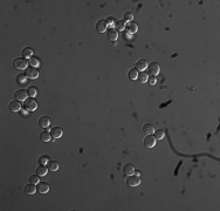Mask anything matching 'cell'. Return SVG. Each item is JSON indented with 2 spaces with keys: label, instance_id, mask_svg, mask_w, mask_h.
<instances>
[{
  "label": "cell",
  "instance_id": "6da1fadb",
  "mask_svg": "<svg viewBox=\"0 0 220 211\" xmlns=\"http://www.w3.org/2000/svg\"><path fill=\"white\" fill-rule=\"evenodd\" d=\"M22 106L25 107V109H26V110H28V112H34V110L38 108V103H36V101H35V98H34V97L27 98Z\"/></svg>",
  "mask_w": 220,
  "mask_h": 211
},
{
  "label": "cell",
  "instance_id": "7a4b0ae2",
  "mask_svg": "<svg viewBox=\"0 0 220 211\" xmlns=\"http://www.w3.org/2000/svg\"><path fill=\"white\" fill-rule=\"evenodd\" d=\"M13 66L17 69H26L27 68V60L24 58H17L13 61Z\"/></svg>",
  "mask_w": 220,
  "mask_h": 211
},
{
  "label": "cell",
  "instance_id": "3957f363",
  "mask_svg": "<svg viewBox=\"0 0 220 211\" xmlns=\"http://www.w3.org/2000/svg\"><path fill=\"white\" fill-rule=\"evenodd\" d=\"M28 79L31 80H35L38 76H39V72L35 67H27L26 68V74H25Z\"/></svg>",
  "mask_w": 220,
  "mask_h": 211
},
{
  "label": "cell",
  "instance_id": "277c9868",
  "mask_svg": "<svg viewBox=\"0 0 220 211\" xmlns=\"http://www.w3.org/2000/svg\"><path fill=\"white\" fill-rule=\"evenodd\" d=\"M28 91H26L25 89H18L15 93H14V97L15 100L18 101H26L27 97H28Z\"/></svg>",
  "mask_w": 220,
  "mask_h": 211
},
{
  "label": "cell",
  "instance_id": "5b68a950",
  "mask_svg": "<svg viewBox=\"0 0 220 211\" xmlns=\"http://www.w3.org/2000/svg\"><path fill=\"white\" fill-rule=\"evenodd\" d=\"M148 69H149V73L152 75V76H156L159 74L161 72V67L157 62H151L149 66H148Z\"/></svg>",
  "mask_w": 220,
  "mask_h": 211
},
{
  "label": "cell",
  "instance_id": "8992f818",
  "mask_svg": "<svg viewBox=\"0 0 220 211\" xmlns=\"http://www.w3.org/2000/svg\"><path fill=\"white\" fill-rule=\"evenodd\" d=\"M156 139H155V136H152V135H148L145 139H144V146L146 147V148H154L155 146H156Z\"/></svg>",
  "mask_w": 220,
  "mask_h": 211
},
{
  "label": "cell",
  "instance_id": "52a82bcc",
  "mask_svg": "<svg viewBox=\"0 0 220 211\" xmlns=\"http://www.w3.org/2000/svg\"><path fill=\"white\" fill-rule=\"evenodd\" d=\"M107 38H108L109 40H111V41L117 40V38H118V32H117V30H116V28H112V27H110L109 30H107Z\"/></svg>",
  "mask_w": 220,
  "mask_h": 211
},
{
  "label": "cell",
  "instance_id": "ba28073f",
  "mask_svg": "<svg viewBox=\"0 0 220 211\" xmlns=\"http://www.w3.org/2000/svg\"><path fill=\"white\" fill-rule=\"evenodd\" d=\"M126 183H128V185L129 186H137V185H139V183H140V179H139V177L138 176H129L128 178H126Z\"/></svg>",
  "mask_w": 220,
  "mask_h": 211
},
{
  "label": "cell",
  "instance_id": "9c48e42d",
  "mask_svg": "<svg viewBox=\"0 0 220 211\" xmlns=\"http://www.w3.org/2000/svg\"><path fill=\"white\" fill-rule=\"evenodd\" d=\"M50 135H52L53 140L60 139V137L63 135V130H62V128H60V127H54V128H52V130H50Z\"/></svg>",
  "mask_w": 220,
  "mask_h": 211
},
{
  "label": "cell",
  "instance_id": "30bf717a",
  "mask_svg": "<svg viewBox=\"0 0 220 211\" xmlns=\"http://www.w3.org/2000/svg\"><path fill=\"white\" fill-rule=\"evenodd\" d=\"M21 106H22V104L20 103V101L14 100V101L10 102V110L13 112V113H17V112H19V110L21 109Z\"/></svg>",
  "mask_w": 220,
  "mask_h": 211
},
{
  "label": "cell",
  "instance_id": "8fae6325",
  "mask_svg": "<svg viewBox=\"0 0 220 211\" xmlns=\"http://www.w3.org/2000/svg\"><path fill=\"white\" fill-rule=\"evenodd\" d=\"M148 61L144 60V59H140L136 62V69L137 70H140V72H144L146 68H148Z\"/></svg>",
  "mask_w": 220,
  "mask_h": 211
},
{
  "label": "cell",
  "instance_id": "7c38bea8",
  "mask_svg": "<svg viewBox=\"0 0 220 211\" xmlns=\"http://www.w3.org/2000/svg\"><path fill=\"white\" fill-rule=\"evenodd\" d=\"M107 23H105V20H98L97 23H96V31L98 32V33H103V32H105L107 31Z\"/></svg>",
  "mask_w": 220,
  "mask_h": 211
},
{
  "label": "cell",
  "instance_id": "4fadbf2b",
  "mask_svg": "<svg viewBox=\"0 0 220 211\" xmlns=\"http://www.w3.org/2000/svg\"><path fill=\"white\" fill-rule=\"evenodd\" d=\"M123 171H124V175L126 176H131L135 174V167L132 164H125L123 167Z\"/></svg>",
  "mask_w": 220,
  "mask_h": 211
},
{
  "label": "cell",
  "instance_id": "5bb4252c",
  "mask_svg": "<svg viewBox=\"0 0 220 211\" xmlns=\"http://www.w3.org/2000/svg\"><path fill=\"white\" fill-rule=\"evenodd\" d=\"M39 124H40V127H42V128H48L49 124H50L49 117H47V116H41V117L39 119Z\"/></svg>",
  "mask_w": 220,
  "mask_h": 211
},
{
  "label": "cell",
  "instance_id": "9a60e30c",
  "mask_svg": "<svg viewBox=\"0 0 220 211\" xmlns=\"http://www.w3.org/2000/svg\"><path fill=\"white\" fill-rule=\"evenodd\" d=\"M35 191H38V189L35 188V184H33V183L26 184V186H25V192H26V193H28V195H34Z\"/></svg>",
  "mask_w": 220,
  "mask_h": 211
},
{
  "label": "cell",
  "instance_id": "2e32d148",
  "mask_svg": "<svg viewBox=\"0 0 220 211\" xmlns=\"http://www.w3.org/2000/svg\"><path fill=\"white\" fill-rule=\"evenodd\" d=\"M38 191L40 192V193H46V192H48L49 191V185L47 184V183H39L38 184Z\"/></svg>",
  "mask_w": 220,
  "mask_h": 211
},
{
  "label": "cell",
  "instance_id": "e0dca14e",
  "mask_svg": "<svg viewBox=\"0 0 220 211\" xmlns=\"http://www.w3.org/2000/svg\"><path fill=\"white\" fill-rule=\"evenodd\" d=\"M39 176H45V175H47V172H48V168L46 167V165H43V164H40L38 168H36V171H35Z\"/></svg>",
  "mask_w": 220,
  "mask_h": 211
},
{
  "label": "cell",
  "instance_id": "ac0fdd59",
  "mask_svg": "<svg viewBox=\"0 0 220 211\" xmlns=\"http://www.w3.org/2000/svg\"><path fill=\"white\" fill-rule=\"evenodd\" d=\"M143 132H144L145 134H148V135H151V134L155 133V127H154L152 124L146 123V124H144V127H143Z\"/></svg>",
  "mask_w": 220,
  "mask_h": 211
},
{
  "label": "cell",
  "instance_id": "d6986e66",
  "mask_svg": "<svg viewBox=\"0 0 220 211\" xmlns=\"http://www.w3.org/2000/svg\"><path fill=\"white\" fill-rule=\"evenodd\" d=\"M40 140L42 141V142H49L50 140H52V135H50V133H48V132H42V133H40Z\"/></svg>",
  "mask_w": 220,
  "mask_h": 211
},
{
  "label": "cell",
  "instance_id": "ffe728a7",
  "mask_svg": "<svg viewBox=\"0 0 220 211\" xmlns=\"http://www.w3.org/2000/svg\"><path fill=\"white\" fill-rule=\"evenodd\" d=\"M47 168H48V170L49 171H56L57 169H59V163L57 162H55V161H49L48 163H47Z\"/></svg>",
  "mask_w": 220,
  "mask_h": 211
},
{
  "label": "cell",
  "instance_id": "44dd1931",
  "mask_svg": "<svg viewBox=\"0 0 220 211\" xmlns=\"http://www.w3.org/2000/svg\"><path fill=\"white\" fill-rule=\"evenodd\" d=\"M138 81L140 82V83H145V82H148V79H149V76H148V74H146L145 72H140V73H138Z\"/></svg>",
  "mask_w": 220,
  "mask_h": 211
},
{
  "label": "cell",
  "instance_id": "7402d4cb",
  "mask_svg": "<svg viewBox=\"0 0 220 211\" xmlns=\"http://www.w3.org/2000/svg\"><path fill=\"white\" fill-rule=\"evenodd\" d=\"M126 30L130 32V33H135V32H137L138 31V26L135 24V23H128V25H126Z\"/></svg>",
  "mask_w": 220,
  "mask_h": 211
},
{
  "label": "cell",
  "instance_id": "603a6c76",
  "mask_svg": "<svg viewBox=\"0 0 220 211\" xmlns=\"http://www.w3.org/2000/svg\"><path fill=\"white\" fill-rule=\"evenodd\" d=\"M128 76L131 79V80H136L137 77H138V70L136 69V68H132V69H130L129 70V74H128Z\"/></svg>",
  "mask_w": 220,
  "mask_h": 211
},
{
  "label": "cell",
  "instance_id": "cb8c5ba5",
  "mask_svg": "<svg viewBox=\"0 0 220 211\" xmlns=\"http://www.w3.org/2000/svg\"><path fill=\"white\" fill-rule=\"evenodd\" d=\"M32 54H33V51H32V48H29V47H26V48H24V49H22V55H24V58L28 59V58H31V56H32Z\"/></svg>",
  "mask_w": 220,
  "mask_h": 211
},
{
  "label": "cell",
  "instance_id": "d4e9b609",
  "mask_svg": "<svg viewBox=\"0 0 220 211\" xmlns=\"http://www.w3.org/2000/svg\"><path fill=\"white\" fill-rule=\"evenodd\" d=\"M115 27L117 31H123L125 28V21H122V20H118L115 23Z\"/></svg>",
  "mask_w": 220,
  "mask_h": 211
},
{
  "label": "cell",
  "instance_id": "484cf974",
  "mask_svg": "<svg viewBox=\"0 0 220 211\" xmlns=\"http://www.w3.org/2000/svg\"><path fill=\"white\" fill-rule=\"evenodd\" d=\"M164 136H165V133H164L163 129H158L155 133V139L156 140H162V139H164Z\"/></svg>",
  "mask_w": 220,
  "mask_h": 211
},
{
  "label": "cell",
  "instance_id": "4316f807",
  "mask_svg": "<svg viewBox=\"0 0 220 211\" xmlns=\"http://www.w3.org/2000/svg\"><path fill=\"white\" fill-rule=\"evenodd\" d=\"M29 182L33 183V184H39L40 183V176L36 174V175H32L29 177Z\"/></svg>",
  "mask_w": 220,
  "mask_h": 211
},
{
  "label": "cell",
  "instance_id": "83f0119b",
  "mask_svg": "<svg viewBox=\"0 0 220 211\" xmlns=\"http://www.w3.org/2000/svg\"><path fill=\"white\" fill-rule=\"evenodd\" d=\"M28 94H29V96H32V97H35L36 95H38V90H36V88L34 87V86H31L29 88H28Z\"/></svg>",
  "mask_w": 220,
  "mask_h": 211
},
{
  "label": "cell",
  "instance_id": "f1b7e54d",
  "mask_svg": "<svg viewBox=\"0 0 220 211\" xmlns=\"http://www.w3.org/2000/svg\"><path fill=\"white\" fill-rule=\"evenodd\" d=\"M133 19V15L130 13V12H125L124 13V21H128V23H131Z\"/></svg>",
  "mask_w": 220,
  "mask_h": 211
},
{
  "label": "cell",
  "instance_id": "f546056e",
  "mask_svg": "<svg viewBox=\"0 0 220 211\" xmlns=\"http://www.w3.org/2000/svg\"><path fill=\"white\" fill-rule=\"evenodd\" d=\"M105 23H107V26H112V25H115V23H116V20L112 18V17H108L107 19H105Z\"/></svg>",
  "mask_w": 220,
  "mask_h": 211
},
{
  "label": "cell",
  "instance_id": "4dcf8cb0",
  "mask_svg": "<svg viewBox=\"0 0 220 211\" xmlns=\"http://www.w3.org/2000/svg\"><path fill=\"white\" fill-rule=\"evenodd\" d=\"M29 63L32 65V67H38L39 66V60L36 59V58H31V60H29Z\"/></svg>",
  "mask_w": 220,
  "mask_h": 211
},
{
  "label": "cell",
  "instance_id": "1f68e13d",
  "mask_svg": "<svg viewBox=\"0 0 220 211\" xmlns=\"http://www.w3.org/2000/svg\"><path fill=\"white\" fill-rule=\"evenodd\" d=\"M26 75H24V74H20V75H18V77H17V80H18V82L19 83H24V82H26Z\"/></svg>",
  "mask_w": 220,
  "mask_h": 211
},
{
  "label": "cell",
  "instance_id": "d6a6232c",
  "mask_svg": "<svg viewBox=\"0 0 220 211\" xmlns=\"http://www.w3.org/2000/svg\"><path fill=\"white\" fill-rule=\"evenodd\" d=\"M39 162H40V164H43V165H46L49 161H48V158L46 157V156H41L40 157V160H39Z\"/></svg>",
  "mask_w": 220,
  "mask_h": 211
},
{
  "label": "cell",
  "instance_id": "836d02e7",
  "mask_svg": "<svg viewBox=\"0 0 220 211\" xmlns=\"http://www.w3.org/2000/svg\"><path fill=\"white\" fill-rule=\"evenodd\" d=\"M148 81H149V83H150V84H155V83H156V81H157V79H156L155 76H150V77L148 79Z\"/></svg>",
  "mask_w": 220,
  "mask_h": 211
},
{
  "label": "cell",
  "instance_id": "e575fe53",
  "mask_svg": "<svg viewBox=\"0 0 220 211\" xmlns=\"http://www.w3.org/2000/svg\"><path fill=\"white\" fill-rule=\"evenodd\" d=\"M27 112H28V110H26V109H24V110H22V114H24V115H27Z\"/></svg>",
  "mask_w": 220,
  "mask_h": 211
}]
</instances>
